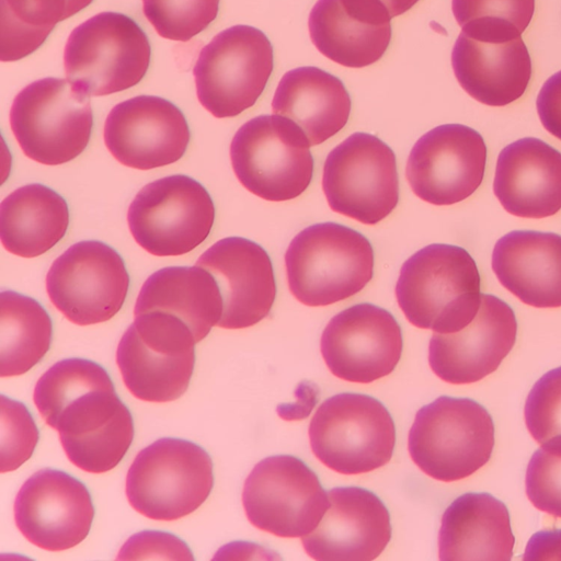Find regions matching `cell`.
Segmentation results:
<instances>
[{
  "instance_id": "1",
  "label": "cell",
  "mask_w": 561,
  "mask_h": 561,
  "mask_svg": "<svg viewBox=\"0 0 561 561\" xmlns=\"http://www.w3.org/2000/svg\"><path fill=\"white\" fill-rule=\"evenodd\" d=\"M33 398L78 468L104 473L127 453L134 438L133 417L101 365L84 358L59 360L37 380Z\"/></svg>"
},
{
  "instance_id": "2",
  "label": "cell",
  "mask_w": 561,
  "mask_h": 561,
  "mask_svg": "<svg viewBox=\"0 0 561 561\" xmlns=\"http://www.w3.org/2000/svg\"><path fill=\"white\" fill-rule=\"evenodd\" d=\"M480 285L477 264L467 250L434 243L402 264L396 296L410 323L450 333L474 318L481 301Z\"/></svg>"
},
{
  "instance_id": "3",
  "label": "cell",
  "mask_w": 561,
  "mask_h": 561,
  "mask_svg": "<svg viewBox=\"0 0 561 561\" xmlns=\"http://www.w3.org/2000/svg\"><path fill=\"white\" fill-rule=\"evenodd\" d=\"M288 287L306 306H328L359 293L373 278L374 251L360 232L336 222L311 225L285 253Z\"/></svg>"
},
{
  "instance_id": "4",
  "label": "cell",
  "mask_w": 561,
  "mask_h": 561,
  "mask_svg": "<svg viewBox=\"0 0 561 561\" xmlns=\"http://www.w3.org/2000/svg\"><path fill=\"white\" fill-rule=\"evenodd\" d=\"M494 424L469 398L442 396L422 407L409 431L408 450L427 476L443 482L465 479L491 458Z\"/></svg>"
},
{
  "instance_id": "5",
  "label": "cell",
  "mask_w": 561,
  "mask_h": 561,
  "mask_svg": "<svg viewBox=\"0 0 561 561\" xmlns=\"http://www.w3.org/2000/svg\"><path fill=\"white\" fill-rule=\"evenodd\" d=\"M151 48L146 33L128 15L100 12L75 27L65 46L67 80L89 96L129 89L145 77Z\"/></svg>"
},
{
  "instance_id": "6",
  "label": "cell",
  "mask_w": 561,
  "mask_h": 561,
  "mask_svg": "<svg viewBox=\"0 0 561 561\" xmlns=\"http://www.w3.org/2000/svg\"><path fill=\"white\" fill-rule=\"evenodd\" d=\"M214 485L204 448L181 438H160L141 449L126 476L129 504L144 516L174 520L197 510Z\"/></svg>"
},
{
  "instance_id": "7",
  "label": "cell",
  "mask_w": 561,
  "mask_h": 561,
  "mask_svg": "<svg viewBox=\"0 0 561 561\" xmlns=\"http://www.w3.org/2000/svg\"><path fill=\"white\" fill-rule=\"evenodd\" d=\"M195 343L190 328L173 314L150 311L136 316L116 351L125 386L142 401L179 399L193 374Z\"/></svg>"
},
{
  "instance_id": "8",
  "label": "cell",
  "mask_w": 561,
  "mask_h": 561,
  "mask_svg": "<svg viewBox=\"0 0 561 561\" xmlns=\"http://www.w3.org/2000/svg\"><path fill=\"white\" fill-rule=\"evenodd\" d=\"M10 126L30 159L47 165L69 162L87 148L91 137L90 96L66 79L36 80L14 98Z\"/></svg>"
},
{
  "instance_id": "9",
  "label": "cell",
  "mask_w": 561,
  "mask_h": 561,
  "mask_svg": "<svg viewBox=\"0 0 561 561\" xmlns=\"http://www.w3.org/2000/svg\"><path fill=\"white\" fill-rule=\"evenodd\" d=\"M309 139L291 119L260 115L244 123L230 145V159L240 183L272 202L298 197L313 175Z\"/></svg>"
},
{
  "instance_id": "10",
  "label": "cell",
  "mask_w": 561,
  "mask_h": 561,
  "mask_svg": "<svg viewBox=\"0 0 561 561\" xmlns=\"http://www.w3.org/2000/svg\"><path fill=\"white\" fill-rule=\"evenodd\" d=\"M314 456L343 474H359L392 457L396 427L387 408L362 393L343 392L324 400L309 425Z\"/></svg>"
},
{
  "instance_id": "11",
  "label": "cell",
  "mask_w": 561,
  "mask_h": 561,
  "mask_svg": "<svg viewBox=\"0 0 561 561\" xmlns=\"http://www.w3.org/2000/svg\"><path fill=\"white\" fill-rule=\"evenodd\" d=\"M273 65V47L262 31L228 27L199 51L193 68L197 99L217 118L237 116L254 105Z\"/></svg>"
},
{
  "instance_id": "12",
  "label": "cell",
  "mask_w": 561,
  "mask_h": 561,
  "mask_svg": "<svg viewBox=\"0 0 561 561\" xmlns=\"http://www.w3.org/2000/svg\"><path fill=\"white\" fill-rule=\"evenodd\" d=\"M214 220L215 206L209 193L184 174L146 184L127 213L135 241L157 256L191 252L209 236Z\"/></svg>"
},
{
  "instance_id": "13",
  "label": "cell",
  "mask_w": 561,
  "mask_h": 561,
  "mask_svg": "<svg viewBox=\"0 0 561 561\" xmlns=\"http://www.w3.org/2000/svg\"><path fill=\"white\" fill-rule=\"evenodd\" d=\"M322 188L333 211L376 225L399 202L396 154L375 135L354 133L327 156Z\"/></svg>"
},
{
  "instance_id": "14",
  "label": "cell",
  "mask_w": 561,
  "mask_h": 561,
  "mask_svg": "<svg viewBox=\"0 0 561 561\" xmlns=\"http://www.w3.org/2000/svg\"><path fill=\"white\" fill-rule=\"evenodd\" d=\"M242 504L249 522L278 537H302L320 523L329 497L317 474L299 458L271 456L247 477Z\"/></svg>"
},
{
  "instance_id": "15",
  "label": "cell",
  "mask_w": 561,
  "mask_h": 561,
  "mask_svg": "<svg viewBox=\"0 0 561 561\" xmlns=\"http://www.w3.org/2000/svg\"><path fill=\"white\" fill-rule=\"evenodd\" d=\"M129 275L122 256L96 240L70 245L51 264L46 290L54 306L71 322H105L123 307Z\"/></svg>"
},
{
  "instance_id": "16",
  "label": "cell",
  "mask_w": 561,
  "mask_h": 561,
  "mask_svg": "<svg viewBox=\"0 0 561 561\" xmlns=\"http://www.w3.org/2000/svg\"><path fill=\"white\" fill-rule=\"evenodd\" d=\"M485 164L482 136L461 124H445L419 138L409 154L405 173L417 197L443 206L473 194L482 183Z\"/></svg>"
},
{
  "instance_id": "17",
  "label": "cell",
  "mask_w": 561,
  "mask_h": 561,
  "mask_svg": "<svg viewBox=\"0 0 561 561\" xmlns=\"http://www.w3.org/2000/svg\"><path fill=\"white\" fill-rule=\"evenodd\" d=\"M402 346L401 328L394 317L368 302L335 314L320 341L330 371L343 380L359 383H369L392 373Z\"/></svg>"
},
{
  "instance_id": "18",
  "label": "cell",
  "mask_w": 561,
  "mask_h": 561,
  "mask_svg": "<svg viewBox=\"0 0 561 561\" xmlns=\"http://www.w3.org/2000/svg\"><path fill=\"white\" fill-rule=\"evenodd\" d=\"M93 517L87 486L56 469L33 473L20 488L14 502L15 524L21 534L48 551L67 550L84 540Z\"/></svg>"
},
{
  "instance_id": "19",
  "label": "cell",
  "mask_w": 561,
  "mask_h": 561,
  "mask_svg": "<svg viewBox=\"0 0 561 561\" xmlns=\"http://www.w3.org/2000/svg\"><path fill=\"white\" fill-rule=\"evenodd\" d=\"M191 138L182 111L154 95L116 104L104 124V142L122 164L150 170L171 164L185 153Z\"/></svg>"
},
{
  "instance_id": "20",
  "label": "cell",
  "mask_w": 561,
  "mask_h": 561,
  "mask_svg": "<svg viewBox=\"0 0 561 561\" xmlns=\"http://www.w3.org/2000/svg\"><path fill=\"white\" fill-rule=\"evenodd\" d=\"M517 321L513 309L493 295L481 294L474 318L458 331L436 333L428 345V364L442 380L463 385L486 377L513 348Z\"/></svg>"
},
{
  "instance_id": "21",
  "label": "cell",
  "mask_w": 561,
  "mask_h": 561,
  "mask_svg": "<svg viewBox=\"0 0 561 561\" xmlns=\"http://www.w3.org/2000/svg\"><path fill=\"white\" fill-rule=\"evenodd\" d=\"M318 526L301 537L305 551L319 561H370L391 538L390 515L381 500L359 486L329 491Z\"/></svg>"
},
{
  "instance_id": "22",
  "label": "cell",
  "mask_w": 561,
  "mask_h": 561,
  "mask_svg": "<svg viewBox=\"0 0 561 561\" xmlns=\"http://www.w3.org/2000/svg\"><path fill=\"white\" fill-rule=\"evenodd\" d=\"M213 274L224 308L218 327L244 329L263 320L276 297V283L267 252L254 241L228 237L214 243L196 261Z\"/></svg>"
},
{
  "instance_id": "23",
  "label": "cell",
  "mask_w": 561,
  "mask_h": 561,
  "mask_svg": "<svg viewBox=\"0 0 561 561\" xmlns=\"http://www.w3.org/2000/svg\"><path fill=\"white\" fill-rule=\"evenodd\" d=\"M461 88L477 101L505 106L519 99L531 78V59L520 35L470 34L463 31L451 51Z\"/></svg>"
},
{
  "instance_id": "24",
  "label": "cell",
  "mask_w": 561,
  "mask_h": 561,
  "mask_svg": "<svg viewBox=\"0 0 561 561\" xmlns=\"http://www.w3.org/2000/svg\"><path fill=\"white\" fill-rule=\"evenodd\" d=\"M390 19L379 0H318L308 25L310 38L323 56L344 67L363 68L387 50Z\"/></svg>"
},
{
  "instance_id": "25",
  "label": "cell",
  "mask_w": 561,
  "mask_h": 561,
  "mask_svg": "<svg viewBox=\"0 0 561 561\" xmlns=\"http://www.w3.org/2000/svg\"><path fill=\"white\" fill-rule=\"evenodd\" d=\"M493 191L514 216L557 214L561 209V152L534 137L507 145L497 158Z\"/></svg>"
},
{
  "instance_id": "26",
  "label": "cell",
  "mask_w": 561,
  "mask_h": 561,
  "mask_svg": "<svg viewBox=\"0 0 561 561\" xmlns=\"http://www.w3.org/2000/svg\"><path fill=\"white\" fill-rule=\"evenodd\" d=\"M500 283L524 304L561 307V236L515 230L501 237L492 252Z\"/></svg>"
},
{
  "instance_id": "27",
  "label": "cell",
  "mask_w": 561,
  "mask_h": 561,
  "mask_svg": "<svg viewBox=\"0 0 561 561\" xmlns=\"http://www.w3.org/2000/svg\"><path fill=\"white\" fill-rule=\"evenodd\" d=\"M514 542L505 504L489 493H465L442 516L438 533L442 561H508Z\"/></svg>"
},
{
  "instance_id": "28",
  "label": "cell",
  "mask_w": 561,
  "mask_h": 561,
  "mask_svg": "<svg viewBox=\"0 0 561 561\" xmlns=\"http://www.w3.org/2000/svg\"><path fill=\"white\" fill-rule=\"evenodd\" d=\"M272 111L295 122L314 146L346 125L351 98L337 77L306 66L283 76L272 101Z\"/></svg>"
},
{
  "instance_id": "29",
  "label": "cell",
  "mask_w": 561,
  "mask_h": 561,
  "mask_svg": "<svg viewBox=\"0 0 561 561\" xmlns=\"http://www.w3.org/2000/svg\"><path fill=\"white\" fill-rule=\"evenodd\" d=\"M217 280L201 266H169L152 273L138 294L134 316L161 311L181 319L195 342L207 336L222 314Z\"/></svg>"
},
{
  "instance_id": "30",
  "label": "cell",
  "mask_w": 561,
  "mask_h": 561,
  "mask_svg": "<svg viewBox=\"0 0 561 561\" xmlns=\"http://www.w3.org/2000/svg\"><path fill=\"white\" fill-rule=\"evenodd\" d=\"M68 225L67 202L41 183L14 190L0 204L1 242L21 257H35L50 250L65 237Z\"/></svg>"
},
{
  "instance_id": "31",
  "label": "cell",
  "mask_w": 561,
  "mask_h": 561,
  "mask_svg": "<svg viewBox=\"0 0 561 561\" xmlns=\"http://www.w3.org/2000/svg\"><path fill=\"white\" fill-rule=\"evenodd\" d=\"M53 324L34 298L13 290L0 294V376H19L42 360L49 350Z\"/></svg>"
},
{
  "instance_id": "32",
  "label": "cell",
  "mask_w": 561,
  "mask_h": 561,
  "mask_svg": "<svg viewBox=\"0 0 561 561\" xmlns=\"http://www.w3.org/2000/svg\"><path fill=\"white\" fill-rule=\"evenodd\" d=\"M93 0H0L1 61H15L35 51L49 33Z\"/></svg>"
},
{
  "instance_id": "33",
  "label": "cell",
  "mask_w": 561,
  "mask_h": 561,
  "mask_svg": "<svg viewBox=\"0 0 561 561\" xmlns=\"http://www.w3.org/2000/svg\"><path fill=\"white\" fill-rule=\"evenodd\" d=\"M220 0H142V12L163 38L187 42L217 16Z\"/></svg>"
},
{
  "instance_id": "34",
  "label": "cell",
  "mask_w": 561,
  "mask_h": 561,
  "mask_svg": "<svg viewBox=\"0 0 561 561\" xmlns=\"http://www.w3.org/2000/svg\"><path fill=\"white\" fill-rule=\"evenodd\" d=\"M525 485L536 508L561 517V435L542 443L533 454Z\"/></svg>"
},
{
  "instance_id": "35",
  "label": "cell",
  "mask_w": 561,
  "mask_h": 561,
  "mask_svg": "<svg viewBox=\"0 0 561 561\" xmlns=\"http://www.w3.org/2000/svg\"><path fill=\"white\" fill-rule=\"evenodd\" d=\"M39 433L27 410L20 401L1 394L0 471H13L31 458Z\"/></svg>"
},
{
  "instance_id": "36",
  "label": "cell",
  "mask_w": 561,
  "mask_h": 561,
  "mask_svg": "<svg viewBox=\"0 0 561 561\" xmlns=\"http://www.w3.org/2000/svg\"><path fill=\"white\" fill-rule=\"evenodd\" d=\"M524 416L537 443L561 435V366L535 382L526 399Z\"/></svg>"
},
{
  "instance_id": "37",
  "label": "cell",
  "mask_w": 561,
  "mask_h": 561,
  "mask_svg": "<svg viewBox=\"0 0 561 561\" xmlns=\"http://www.w3.org/2000/svg\"><path fill=\"white\" fill-rule=\"evenodd\" d=\"M451 9L461 27L505 26L522 34L534 15L535 0H453Z\"/></svg>"
},
{
  "instance_id": "38",
  "label": "cell",
  "mask_w": 561,
  "mask_h": 561,
  "mask_svg": "<svg viewBox=\"0 0 561 561\" xmlns=\"http://www.w3.org/2000/svg\"><path fill=\"white\" fill-rule=\"evenodd\" d=\"M117 560H194L188 546L173 534L142 530L129 537L122 546Z\"/></svg>"
},
{
  "instance_id": "39",
  "label": "cell",
  "mask_w": 561,
  "mask_h": 561,
  "mask_svg": "<svg viewBox=\"0 0 561 561\" xmlns=\"http://www.w3.org/2000/svg\"><path fill=\"white\" fill-rule=\"evenodd\" d=\"M536 105L543 127L561 140V70L543 83Z\"/></svg>"
},
{
  "instance_id": "40",
  "label": "cell",
  "mask_w": 561,
  "mask_h": 561,
  "mask_svg": "<svg viewBox=\"0 0 561 561\" xmlns=\"http://www.w3.org/2000/svg\"><path fill=\"white\" fill-rule=\"evenodd\" d=\"M524 560H561V529L542 530L531 536Z\"/></svg>"
},
{
  "instance_id": "41",
  "label": "cell",
  "mask_w": 561,
  "mask_h": 561,
  "mask_svg": "<svg viewBox=\"0 0 561 561\" xmlns=\"http://www.w3.org/2000/svg\"><path fill=\"white\" fill-rule=\"evenodd\" d=\"M390 16H397L403 14L408 10H410L419 0H379Z\"/></svg>"
}]
</instances>
